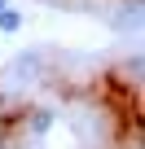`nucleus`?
Returning a JSON list of instances; mask_svg holds the SVG:
<instances>
[{
	"instance_id": "obj_2",
	"label": "nucleus",
	"mask_w": 145,
	"mask_h": 149,
	"mask_svg": "<svg viewBox=\"0 0 145 149\" xmlns=\"http://www.w3.org/2000/svg\"><path fill=\"white\" fill-rule=\"evenodd\" d=\"M141 22V0H123V9L114 18V26H136Z\"/></svg>"
},
{
	"instance_id": "obj_1",
	"label": "nucleus",
	"mask_w": 145,
	"mask_h": 149,
	"mask_svg": "<svg viewBox=\"0 0 145 149\" xmlns=\"http://www.w3.org/2000/svg\"><path fill=\"white\" fill-rule=\"evenodd\" d=\"M53 118H57V114H53L48 105H40V110H31V114H27V127H31L35 136H44V132L53 127Z\"/></svg>"
},
{
	"instance_id": "obj_4",
	"label": "nucleus",
	"mask_w": 145,
	"mask_h": 149,
	"mask_svg": "<svg viewBox=\"0 0 145 149\" xmlns=\"http://www.w3.org/2000/svg\"><path fill=\"white\" fill-rule=\"evenodd\" d=\"M0 9H9V0H0Z\"/></svg>"
},
{
	"instance_id": "obj_3",
	"label": "nucleus",
	"mask_w": 145,
	"mask_h": 149,
	"mask_svg": "<svg viewBox=\"0 0 145 149\" xmlns=\"http://www.w3.org/2000/svg\"><path fill=\"white\" fill-rule=\"evenodd\" d=\"M18 26H22V13H18V9H0V31H5V35H13Z\"/></svg>"
},
{
	"instance_id": "obj_5",
	"label": "nucleus",
	"mask_w": 145,
	"mask_h": 149,
	"mask_svg": "<svg viewBox=\"0 0 145 149\" xmlns=\"http://www.w3.org/2000/svg\"><path fill=\"white\" fill-rule=\"evenodd\" d=\"M0 149H5V140H0Z\"/></svg>"
}]
</instances>
